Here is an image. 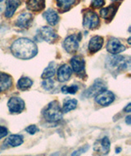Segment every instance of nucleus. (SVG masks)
I'll use <instances>...</instances> for the list:
<instances>
[{
  "label": "nucleus",
  "instance_id": "nucleus-1",
  "mask_svg": "<svg viewBox=\"0 0 131 156\" xmlns=\"http://www.w3.org/2000/svg\"><path fill=\"white\" fill-rule=\"evenodd\" d=\"M12 54L20 59H30L38 53L37 45L27 38H20L11 46Z\"/></svg>",
  "mask_w": 131,
  "mask_h": 156
},
{
  "label": "nucleus",
  "instance_id": "nucleus-2",
  "mask_svg": "<svg viewBox=\"0 0 131 156\" xmlns=\"http://www.w3.org/2000/svg\"><path fill=\"white\" fill-rule=\"evenodd\" d=\"M62 110L60 107V104L57 101L54 100L53 102L49 103L48 106L43 111V117L45 120L48 122H57L61 120L62 118Z\"/></svg>",
  "mask_w": 131,
  "mask_h": 156
},
{
  "label": "nucleus",
  "instance_id": "nucleus-3",
  "mask_svg": "<svg viewBox=\"0 0 131 156\" xmlns=\"http://www.w3.org/2000/svg\"><path fill=\"white\" fill-rule=\"evenodd\" d=\"M107 62H108V67L115 68L117 70L120 69L126 70L129 69L130 67V58L129 57H112L107 59Z\"/></svg>",
  "mask_w": 131,
  "mask_h": 156
},
{
  "label": "nucleus",
  "instance_id": "nucleus-4",
  "mask_svg": "<svg viewBox=\"0 0 131 156\" xmlns=\"http://www.w3.org/2000/svg\"><path fill=\"white\" fill-rule=\"evenodd\" d=\"M99 26V17L98 14L91 10H88L84 14L83 27L84 29L94 30Z\"/></svg>",
  "mask_w": 131,
  "mask_h": 156
},
{
  "label": "nucleus",
  "instance_id": "nucleus-5",
  "mask_svg": "<svg viewBox=\"0 0 131 156\" xmlns=\"http://www.w3.org/2000/svg\"><path fill=\"white\" fill-rule=\"evenodd\" d=\"M79 35H69L68 37L65 39L63 41V48L67 53L74 54L77 51L79 48V41H80Z\"/></svg>",
  "mask_w": 131,
  "mask_h": 156
},
{
  "label": "nucleus",
  "instance_id": "nucleus-6",
  "mask_svg": "<svg viewBox=\"0 0 131 156\" xmlns=\"http://www.w3.org/2000/svg\"><path fill=\"white\" fill-rule=\"evenodd\" d=\"M107 89L106 84L101 80H97L93 86H91L86 91H84V96L87 98H91V97L96 96L97 94H100L101 92Z\"/></svg>",
  "mask_w": 131,
  "mask_h": 156
},
{
  "label": "nucleus",
  "instance_id": "nucleus-7",
  "mask_svg": "<svg viewBox=\"0 0 131 156\" xmlns=\"http://www.w3.org/2000/svg\"><path fill=\"white\" fill-rule=\"evenodd\" d=\"M107 50L112 54H118L126 50V47L116 38H111L107 44Z\"/></svg>",
  "mask_w": 131,
  "mask_h": 156
},
{
  "label": "nucleus",
  "instance_id": "nucleus-8",
  "mask_svg": "<svg viewBox=\"0 0 131 156\" xmlns=\"http://www.w3.org/2000/svg\"><path fill=\"white\" fill-rule=\"evenodd\" d=\"M114 100H115V95L113 94L112 92L108 91L106 90L95 96V101L102 106H107L111 105Z\"/></svg>",
  "mask_w": 131,
  "mask_h": 156
},
{
  "label": "nucleus",
  "instance_id": "nucleus-9",
  "mask_svg": "<svg viewBox=\"0 0 131 156\" xmlns=\"http://www.w3.org/2000/svg\"><path fill=\"white\" fill-rule=\"evenodd\" d=\"M8 106L12 113H18L25 108V102L19 97H12L8 102Z\"/></svg>",
  "mask_w": 131,
  "mask_h": 156
},
{
  "label": "nucleus",
  "instance_id": "nucleus-10",
  "mask_svg": "<svg viewBox=\"0 0 131 156\" xmlns=\"http://www.w3.org/2000/svg\"><path fill=\"white\" fill-rule=\"evenodd\" d=\"M39 35L40 38L44 41H47L48 43H52L57 38V33L54 31V30L51 27H43L40 30V34Z\"/></svg>",
  "mask_w": 131,
  "mask_h": 156
},
{
  "label": "nucleus",
  "instance_id": "nucleus-11",
  "mask_svg": "<svg viewBox=\"0 0 131 156\" xmlns=\"http://www.w3.org/2000/svg\"><path fill=\"white\" fill-rule=\"evenodd\" d=\"M32 21V14L29 12H22L16 18V26L20 28H28L31 24Z\"/></svg>",
  "mask_w": 131,
  "mask_h": 156
},
{
  "label": "nucleus",
  "instance_id": "nucleus-12",
  "mask_svg": "<svg viewBox=\"0 0 131 156\" xmlns=\"http://www.w3.org/2000/svg\"><path fill=\"white\" fill-rule=\"evenodd\" d=\"M110 140L108 137L105 136L102 140H98L95 144H94V151L98 152V153L102 154H107L108 152L110 151Z\"/></svg>",
  "mask_w": 131,
  "mask_h": 156
},
{
  "label": "nucleus",
  "instance_id": "nucleus-13",
  "mask_svg": "<svg viewBox=\"0 0 131 156\" xmlns=\"http://www.w3.org/2000/svg\"><path fill=\"white\" fill-rule=\"evenodd\" d=\"M72 75V69L68 65H62L57 71V79L60 82H65L70 79Z\"/></svg>",
  "mask_w": 131,
  "mask_h": 156
},
{
  "label": "nucleus",
  "instance_id": "nucleus-14",
  "mask_svg": "<svg viewBox=\"0 0 131 156\" xmlns=\"http://www.w3.org/2000/svg\"><path fill=\"white\" fill-rule=\"evenodd\" d=\"M103 44V38L98 35H95L91 38L88 43V50L92 54L96 53L98 50H100Z\"/></svg>",
  "mask_w": 131,
  "mask_h": 156
},
{
  "label": "nucleus",
  "instance_id": "nucleus-15",
  "mask_svg": "<svg viewBox=\"0 0 131 156\" xmlns=\"http://www.w3.org/2000/svg\"><path fill=\"white\" fill-rule=\"evenodd\" d=\"M71 65L72 70L76 73H80L84 70L85 67V61L82 57L75 56L71 60Z\"/></svg>",
  "mask_w": 131,
  "mask_h": 156
},
{
  "label": "nucleus",
  "instance_id": "nucleus-16",
  "mask_svg": "<svg viewBox=\"0 0 131 156\" xmlns=\"http://www.w3.org/2000/svg\"><path fill=\"white\" fill-rule=\"evenodd\" d=\"M21 4V0H7L6 1L5 16L11 18Z\"/></svg>",
  "mask_w": 131,
  "mask_h": 156
},
{
  "label": "nucleus",
  "instance_id": "nucleus-17",
  "mask_svg": "<svg viewBox=\"0 0 131 156\" xmlns=\"http://www.w3.org/2000/svg\"><path fill=\"white\" fill-rule=\"evenodd\" d=\"M12 85V78L7 73H0V93L8 90Z\"/></svg>",
  "mask_w": 131,
  "mask_h": 156
},
{
  "label": "nucleus",
  "instance_id": "nucleus-18",
  "mask_svg": "<svg viewBox=\"0 0 131 156\" xmlns=\"http://www.w3.org/2000/svg\"><path fill=\"white\" fill-rule=\"evenodd\" d=\"M118 7L115 4L109 6L107 8H104L101 9L100 11V15L102 16V18L107 20V21H112V19L113 18V16H115V12L117 11Z\"/></svg>",
  "mask_w": 131,
  "mask_h": 156
},
{
  "label": "nucleus",
  "instance_id": "nucleus-19",
  "mask_svg": "<svg viewBox=\"0 0 131 156\" xmlns=\"http://www.w3.org/2000/svg\"><path fill=\"white\" fill-rule=\"evenodd\" d=\"M27 8L33 12H40L45 8V0H27Z\"/></svg>",
  "mask_w": 131,
  "mask_h": 156
},
{
  "label": "nucleus",
  "instance_id": "nucleus-20",
  "mask_svg": "<svg viewBox=\"0 0 131 156\" xmlns=\"http://www.w3.org/2000/svg\"><path fill=\"white\" fill-rule=\"evenodd\" d=\"M44 18L47 20V22L49 25L51 26H55L59 22V16L57 12L55 10L49 8L43 13Z\"/></svg>",
  "mask_w": 131,
  "mask_h": 156
},
{
  "label": "nucleus",
  "instance_id": "nucleus-21",
  "mask_svg": "<svg viewBox=\"0 0 131 156\" xmlns=\"http://www.w3.org/2000/svg\"><path fill=\"white\" fill-rule=\"evenodd\" d=\"M6 143L12 147H16L21 145L23 143V136L20 135H11L7 139Z\"/></svg>",
  "mask_w": 131,
  "mask_h": 156
},
{
  "label": "nucleus",
  "instance_id": "nucleus-22",
  "mask_svg": "<svg viewBox=\"0 0 131 156\" xmlns=\"http://www.w3.org/2000/svg\"><path fill=\"white\" fill-rule=\"evenodd\" d=\"M32 85L33 81L30 78L22 76V78L19 79L18 82H17V88L22 90H26L30 88Z\"/></svg>",
  "mask_w": 131,
  "mask_h": 156
},
{
  "label": "nucleus",
  "instance_id": "nucleus-23",
  "mask_svg": "<svg viewBox=\"0 0 131 156\" xmlns=\"http://www.w3.org/2000/svg\"><path fill=\"white\" fill-rule=\"evenodd\" d=\"M56 73V64L55 62H50L48 66L46 67L43 72V74L41 76L42 79H48V78L53 77Z\"/></svg>",
  "mask_w": 131,
  "mask_h": 156
},
{
  "label": "nucleus",
  "instance_id": "nucleus-24",
  "mask_svg": "<svg viewBox=\"0 0 131 156\" xmlns=\"http://www.w3.org/2000/svg\"><path fill=\"white\" fill-rule=\"evenodd\" d=\"M77 106V100L75 99H67L64 102L62 110V113H68L70 111L75 109Z\"/></svg>",
  "mask_w": 131,
  "mask_h": 156
},
{
  "label": "nucleus",
  "instance_id": "nucleus-25",
  "mask_svg": "<svg viewBox=\"0 0 131 156\" xmlns=\"http://www.w3.org/2000/svg\"><path fill=\"white\" fill-rule=\"evenodd\" d=\"M57 4L63 11H67L76 2V0H56Z\"/></svg>",
  "mask_w": 131,
  "mask_h": 156
},
{
  "label": "nucleus",
  "instance_id": "nucleus-26",
  "mask_svg": "<svg viewBox=\"0 0 131 156\" xmlns=\"http://www.w3.org/2000/svg\"><path fill=\"white\" fill-rule=\"evenodd\" d=\"M78 86H63L62 88V93L64 94H75L78 90Z\"/></svg>",
  "mask_w": 131,
  "mask_h": 156
},
{
  "label": "nucleus",
  "instance_id": "nucleus-27",
  "mask_svg": "<svg viewBox=\"0 0 131 156\" xmlns=\"http://www.w3.org/2000/svg\"><path fill=\"white\" fill-rule=\"evenodd\" d=\"M54 81L53 80H51L50 78H48V79H45L43 81L42 86H43V89H45L46 90H50L53 88Z\"/></svg>",
  "mask_w": 131,
  "mask_h": 156
},
{
  "label": "nucleus",
  "instance_id": "nucleus-28",
  "mask_svg": "<svg viewBox=\"0 0 131 156\" xmlns=\"http://www.w3.org/2000/svg\"><path fill=\"white\" fill-rule=\"evenodd\" d=\"M105 4V0H92L91 7L94 8H101Z\"/></svg>",
  "mask_w": 131,
  "mask_h": 156
},
{
  "label": "nucleus",
  "instance_id": "nucleus-29",
  "mask_svg": "<svg viewBox=\"0 0 131 156\" xmlns=\"http://www.w3.org/2000/svg\"><path fill=\"white\" fill-rule=\"evenodd\" d=\"M26 131L29 134L34 135L37 132H39L40 129H39L35 125H29V126H27L26 128Z\"/></svg>",
  "mask_w": 131,
  "mask_h": 156
},
{
  "label": "nucleus",
  "instance_id": "nucleus-30",
  "mask_svg": "<svg viewBox=\"0 0 131 156\" xmlns=\"http://www.w3.org/2000/svg\"><path fill=\"white\" fill-rule=\"evenodd\" d=\"M8 131L7 129V127L3 126H0V139H2V138L5 137L6 136L8 135Z\"/></svg>",
  "mask_w": 131,
  "mask_h": 156
},
{
  "label": "nucleus",
  "instance_id": "nucleus-31",
  "mask_svg": "<svg viewBox=\"0 0 131 156\" xmlns=\"http://www.w3.org/2000/svg\"><path fill=\"white\" fill-rule=\"evenodd\" d=\"M130 107H131V104L129 103V104H128L127 105V106H126V108H124V110H125V112H126V113H130Z\"/></svg>",
  "mask_w": 131,
  "mask_h": 156
},
{
  "label": "nucleus",
  "instance_id": "nucleus-32",
  "mask_svg": "<svg viewBox=\"0 0 131 156\" xmlns=\"http://www.w3.org/2000/svg\"><path fill=\"white\" fill-rule=\"evenodd\" d=\"M130 119H131V117L129 115L127 116L126 117V123L128 124V125H130Z\"/></svg>",
  "mask_w": 131,
  "mask_h": 156
},
{
  "label": "nucleus",
  "instance_id": "nucleus-33",
  "mask_svg": "<svg viewBox=\"0 0 131 156\" xmlns=\"http://www.w3.org/2000/svg\"><path fill=\"white\" fill-rule=\"evenodd\" d=\"M112 1H114V2H121L122 0H112Z\"/></svg>",
  "mask_w": 131,
  "mask_h": 156
},
{
  "label": "nucleus",
  "instance_id": "nucleus-34",
  "mask_svg": "<svg viewBox=\"0 0 131 156\" xmlns=\"http://www.w3.org/2000/svg\"><path fill=\"white\" fill-rule=\"evenodd\" d=\"M2 1H3V0H0V3H1V2H2Z\"/></svg>",
  "mask_w": 131,
  "mask_h": 156
}]
</instances>
